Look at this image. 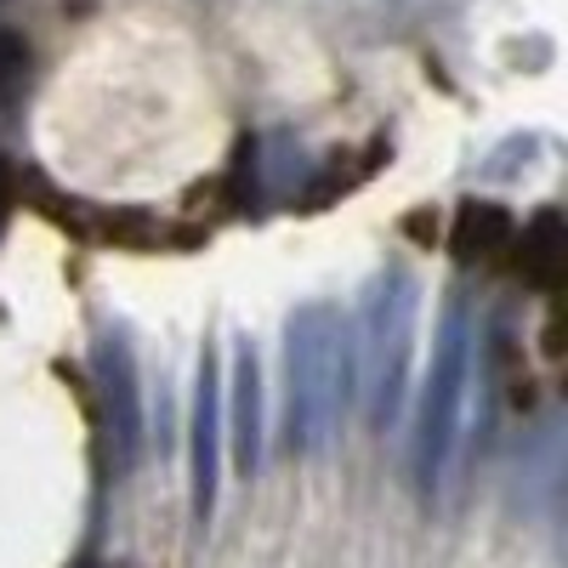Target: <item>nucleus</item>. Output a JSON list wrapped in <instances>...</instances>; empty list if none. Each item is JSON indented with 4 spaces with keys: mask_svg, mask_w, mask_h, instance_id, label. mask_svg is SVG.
Masks as SVG:
<instances>
[{
    "mask_svg": "<svg viewBox=\"0 0 568 568\" xmlns=\"http://www.w3.org/2000/svg\"><path fill=\"white\" fill-rule=\"evenodd\" d=\"M455 245H460V256H478V262H495L506 245H511V222L500 216V211H489V205H471L466 216H460V233H455Z\"/></svg>",
    "mask_w": 568,
    "mask_h": 568,
    "instance_id": "nucleus-1",
    "label": "nucleus"
}]
</instances>
